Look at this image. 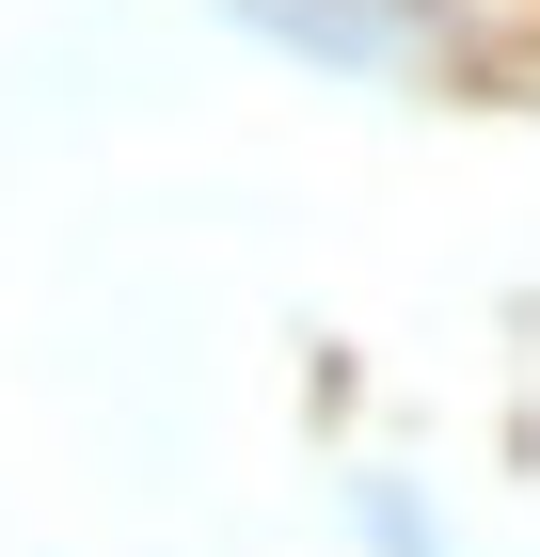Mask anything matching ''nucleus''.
<instances>
[{"label": "nucleus", "mask_w": 540, "mask_h": 557, "mask_svg": "<svg viewBox=\"0 0 540 557\" xmlns=\"http://www.w3.org/2000/svg\"><path fill=\"white\" fill-rule=\"evenodd\" d=\"M350 525H366V557H445V525H429L398 478H350Z\"/></svg>", "instance_id": "obj_1"}]
</instances>
